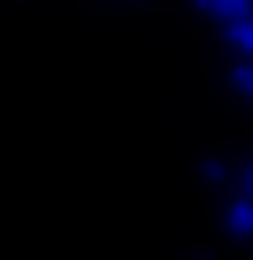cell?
<instances>
[{"label":"cell","instance_id":"1","mask_svg":"<svg viewBox=\"0 0 253 260\" xmlns=\"http://www.w3.org/2000/svg\"><path fill=\"white\" fill-rule=\"evenodd\" d=\"M222 31H230V54L253 61V16H238V23H222Z\"/></svg>","mask_w":253,"mask_h":260},{"label":"cell","instance_id":"2","mask_svg":"<svg viewBox=\"0 0 253 260\" xmlns=\"http://www.w3.org/2000/svg\"><path fill=\"white\" fill-rule=\"evenodd\" d=\"M200 8H207L215 23H238V16H253V0H200Z\"/></svg>","mask_w":253,"mask_h":260},{"label":"cell","instance_id":"3","mask_svg":"<svg viewBox=\"0 0 253 260\" xmlns=\"http://www.w3.org/2000/svg\"><path fill=\"white\" fill-rule=\"evenodd\" d=\"M230 230H238V237L253 230V199H230Z\"/></svg>","mask_w":253,"mask_h":260}]
</instances>
